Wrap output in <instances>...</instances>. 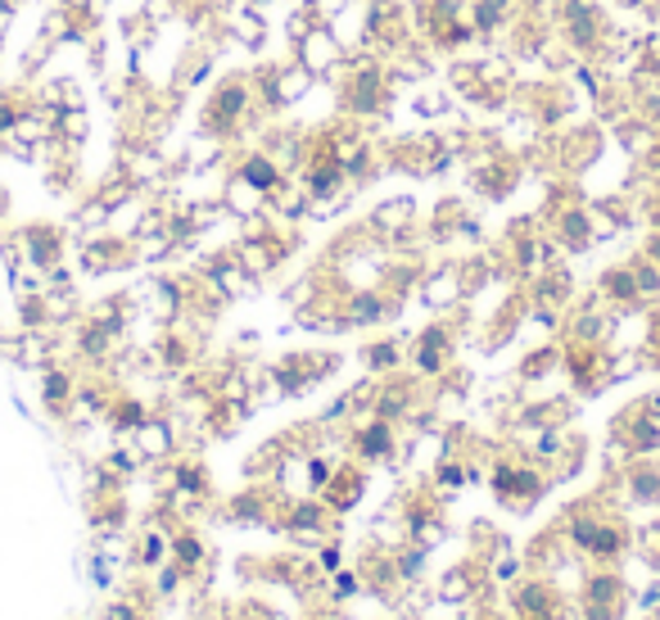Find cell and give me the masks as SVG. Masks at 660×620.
<instances>
[{"instance_id": "obj_2", "label": "cell", "mask_w": 660, "mask_h": 620, "mask_svg": "<svg viewBox=\"0 0 660 620\" xmlns=\"http://www.w3.org/2000/svg\"><path fill=\"white\" fill-rule=\"evenodd\" d=\"M362 449H371V458H381L390 449V431H385V425H371V435H362Z\"/></svg>"}, {"instance_id": "obj_1", "label": "cell", "mask_w": 660, "mask_h": 620, "mask_svg": "<svg viewBox=\"0 0 660 620\" xmlns=\"http://www.w3.org/2000/svg\"><path fill=\"white\" fill-rule=\"evenodd\" d=\"M245 181H249L254 190H272V186H276L272 159H249V164H245Z\"/></svg>"}]
</instances>
